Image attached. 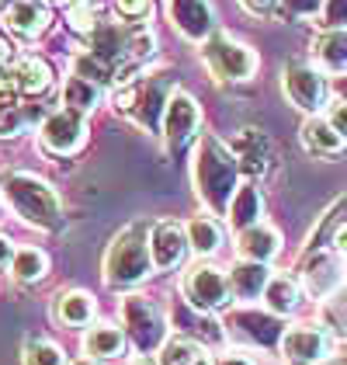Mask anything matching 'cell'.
<instances>
[{
  "mask_svg": "<svg viewBox=\"0 0 347 365\" xmlns=\"http://www.w3.org/2000/svg\"><path fill=\"white\" fill-rule=\"evenodd\" d=\"M236 178H240V168H236L230 146L219 143L215 136H202L198 153H195V185L212 212L230 209L233 195H236Z\"/></svg>",
  "mask_w": 347,
  "mask_h": 365,
  "instance_id": "6da1fadb",
  "label": "cell"
},
{
  "mask_svg": "<svg viewBox=\"0 0 347 365\" xmlns=\"http://www.w3.org/2000/svg\"><path fill=\"white\" fill-rule=\"evenodd\" d=\"M0 192L7 198V205L31 226H42V230H56L63 220V209H59V195L35 174L25 170H4L0 174Z\"/></svg>",
  "mask_w": 347,
  "mask_h": 365,
  "instance_id": "7a4b0ae2",
  "label": "cell"
},
{
  "mask_svg": "<svg viewBox=\"0 0 347 365\" xmlns=\"http://www.w3.org/2000/svg\"><path fill=\"white\" fill-rule=\"evenodd\" d=\"M153 268L149 257V237L143 233V226H129L115 237V244L105 254V282L112 289H129L139 285Z\"/></svg>",
  "mask_w": 347,
  "mask_h": 365,
  "instance_id": "3957f363",
  "label": "cell"
},
{
  "mask_svg": "<svg viewBox=\"0 0 347 365\" xmlns=\"http://www.w3.org/2000/svg\"><path fill=\"white\" fill-rule=\"evenodd\" d=\"M171 77H143V81H132V84L118 87L115 91V108L122 115H129L132 122H139L143 129L156 133L164 108L171 101Z\"/></svg>",
  "mask_w": 347,
  "mask_h": 365,
  "instance_id": "277c9868",
  "label": "cell"
},
{
  "mask_svg": "<svg viewBox=\"0 0 347 365\" xmlns=\"http://www.w3.org/2000/svg\"><path fill=\"white\" fill-rule=\"evenodd\" d=\"M205 63H208V70L219 77V81H250L254 77V70H257V56H254V49H247L243 42H236L230 35H215L212 31V38L205 42L202 49Z\"/></svg>",
  "mask_w": 347,
  "mask_h": 365,
  "instance_id": "5b68a950",
  "label": "cell"
},
{
  "mask_svg": "<svg viewBox=\"0 0 347 365\" xmlns=\"http://www.w3.org/2000/svg\"><path fill=\"white\" fill-rule=\"evenodd\" d=\"M122 320H125V327H129L132 344H136L143 355L164 348L167 320H164V313H160V307H156L153 299H146V296H129V299L122 303Z\"/></svg>",
  "mask_w": 347,
  "mask_h": 365,
  "instance_id": "8992f818",
  "label": "cell"
},
{
  "mask_svg": "<svg viewBox=\"0 0 347 365\" xmlns=\"http://www.w3.org/2000/svg\"><path fill=\"white\" fill-rule=\"evenodd\" d=\"M230 275L219 272L215 264H198L184 275V296L188 303L202 313H212V309H223L230 303Z\"/></svg>",
  "mask_w": 347,
  "mask_h": 365,
  "instance_id": "52a82bcc",
  "label": "cell"
},
{
  "mask_svg": "<svg viewBox=\"0 0 347 365\" xmlns=\"http://www.w3.org/2000/svg\"><path fill=\"white\" fill-rule=\"evenodd\" d=\"M282 84H285L289 101L295 105V108H302V112H319L323 101H326V81H323V73L313 70L309 63L292 59L289 66H285Z\"/></svg>",
  "mask_w": 347,
  "mask_h": 365,
  "instance_id": "ba28073f",
  "label": "cell"
},
{
  "mask_svg": "<svg viewBox=\"0 0 347 365\" xmlns=\"http://www.w3.org/2000/svg\"><path fill=\"white\" fill-rule=\"evenodd\" d=\"M326 351H330V334L316 324L289 327L282 334V355L289 365H316L326 359Z\"/></svg>",
  "mask_w": 347,
  "mask_h": 365,
  "instance_id": "9c48e42d",
  "label": "cell"
},
{
  "mask_svg": "<svg viewBox=\"0 0 347 365\" xmlns=\"http://www.w3.org/2000/svg\"><path fill=\"white\" fill-rule=\"evenodd\" d=\"M84 115L73 112V108H59L42 122V146L49 153H73L84 143Z\"/></svg>",
  "mask_w": 347,
  "mask_h": 365,
  "instance_id": "30bf717a",
  "label": "cell"
},
{
  "mask_svg": "<svg viewBox=\"0 0 347 365\" xmlns=\"http://www.w3.org/2000/svg\"><path fill=\"white\" fill-rule=\"evenodd\" d=\"M198 122H202V112H198V101L184 91H174L167 108H164V136L171 146H184L198 133Z\"/></svg>",
  "mask_w": 347,
  "mask_h": 365,
  "instance_id": "8fae6325",
  "label": "cell"
},
{
  "mask_svg": "<svg viewBox=\"0 0 347 365\" xmlns=\"http://www.w3.org/2000/svg\"><path fill=\"white\" fill-rule=\"evenodd\" d=\"M171 7V21L177 25V31L191 42H208L212 29H215V14L208 0H167Z\"/></svg>",
  "mask_w": 347,
  "mask_h": 365,
  "instance_id": "7c38bea8",
  "label": "cell"
},
{
  "mask_svg": "<svg viewBox=\"0 0 347 365\" xmlns=\"http://www.w3.org/2000/svg\"><path fill=\"white\" fill-rule=\"evenodd\" d=\"M184 254H188V233L177 223L164 220V223H156L149 230V257H153V264L160 272L177 268L184 261Z\"/></svg>",
  "mask_w": 347,
  "mask_h": 365,
  "instance_id": "4fadbf2b",
  "label": "cell"
},
{
  "mask_svg": "<svg viewBox=\"0 0 347 365\" xmlns=\"http://www.w3.org/2000/svg\"><path fill=\"white\" fill-rule=\"evenodd\" d=\"M230 153L236 157V168L250 178H260L267 164H271V140L260 133V129H240L233 136Z\"/></svg>",
  "mask_w": 347,
  "mask_h": 365,
  "instance_id": "5bb4252c",
  "label": "cell"
},
{
  "mask_svg": "<svg viewBox=\"0 0 347 365\" xmlns=\"http://www.w3.org/2000/svg\"><path fill=\"white\" fill-rule=\"evenodd\" d=\"M4 21H7L11 31H18V35H25V38H35V35H42V29L49 25V7H46L42 0H18V4H11V7L4 11Z\"/></svg>",
  "mask_w": 347,
  "mask_h": 365,
  "instance_id": "9a60e30c",
  "label": "cell"
},
{
  "mask_svg": "<svg viewBox=\"0 0 347 365\" xmlns=\"http://www.w3.org/2000/svg\"><path fill=\"white\" fill-rule=\"evenodd\" d=\"M236 247L243 254V261H260V264H267L278 247H282V237H278V230H271V226H250V230H240V240H236Z\"/></svg>",
  "mask_w": 347,
  "mask_h": 365,
  "instance_id": "2e32d148",
  "label": "cell"
},
{
  "mask_svg": "<svg viewBox=\"0 0 347 365\" xmlns=\"http://www.w3.org/2000/svg\"><path fill=\"white\" fill-rule=\"evenodd\" d=\"M313 56L326 73H347V29H330L326 35H319Z\"/></svg>",
  "mask_w": 347,
  "mask_h": 365,
  "instance_id": "e0dca14e",
  "label": "cell"
},
{
  "mask_svg": "<svg viewBox=\"0 0 347 365\" xmlns=\"http://www.w3.org/2000/svg\"><path fill=\"white\" fill-rule=\"evenodd\" d=\"M267 282H271L267 264H260V261H240L230 275V289L240 299H257Z\"/></svg>",
  "mask_w": 347,
  "mask_h": 365,
  "instance_id": "ac0fdd59",
  "label": "cell"
},
{
  "mask_svg": "<svg viewBox=\"0 0 347 365\" xmlns=\"http://www.w3.org/2000/svg\"><path fill=\"white\" fill-rule=\"evenodd\" d=\"M264 303L274 317H285L302 303V285L292 279V275H274V279L264 285Z\"/></svg>",
  "mask_w": 347,
  "mask_h": 365,
  "instance_id": "d6986e66",
  "label": "cell"
},
{
  "mask_svg": "<svg viewBox=\"0 0 347 365\" xmlns=\"http://www.w3.org/2000/svg\"><path fill=\"white\" fill-rule=\"evenodd\" d=\"M11 77H14V84L21 94H46L49 84H53V70H49V63H42V59H18L14 63V70H11Z\"/></svg>",
  "mask_w": 347,
  "mask_h": 365,
  "instance_id": "ffe728a7",
  "label": "cell"
},
{
  "mask_svg": "<svg viewBox=\"0 0 347 365\" xmlns=\"http://www.w3.org/2000/svg\"><path fill=\"white\" fill-rule=\"evenodd\" d=\"M302 282H306V289H309L313 296H326V292H333V289H337V282H341V268H337V261H333L330 254H319V257H313V261L306 264Z\"/></svg>",
  "mask_w": 347,
  "mask_h": 365,
  "instance_id": "44dd1931",
  "label": "cell"
},
{
  "mask_svg": "<svg viewBox=\"0 0 347 365\" xmlns=\"http://www.w3.org/2000/svg\"><path fill=\"white\" fill-rule=\"evenodd\" d=\"M302 143L309 153H319V157H330V153H341L344 140L337 136V129L326 122V118H309L302 125Z\"/></svg>",
  "mask_w": 347,
  "mask_h": 365,
  "instance_id": "7402d4cb",
  "label": "cell"
},
{
  "mask_svg": "<svg viewBox=\"0 0 347 365\" xmlns=\"http://www.w3.org/2000/svg\"><path fill=\"white\" fill-rule=\"evenodd\" d=\"M122 348H125V334L112 324H97L84 337V351L90 359H115V355H122Z\"/></svg>",
  "mask_w": 347,
  "mask_h": 365,
  "instance_id": "603a6c76",
  "label": "cell"
},
{
  "mask_svg": "<svg viewBox=\"0 0 347 365\" xmlns=\"http://www.w3.org/2000/svg\"><path fill=\"white\" fill-rule=\"evenodd\" d=\"M56 320L66 327H84L94 320V299L87 292H63L56 299Z\"/></svg>",
  "mask_w": 347,
  "mask_h": 365,
  "instance_id": "cb8c5ba5",
  "label": "cell"
},
{
  "mask_svg": "<svg viewBox=\"0 0 347 365\" xmlns=\"http://www.w3.org/2000/svg\"><path fill=\"white\" fill-rule=\"evenodd\" d=\"M257 220H260V192L254 185L236 188V195L230 202V223L236 230H250V226H257Z\"/></svg>",
  "mask_w": 347,
  "mask_h": 365,
  "instance_id": "d4e9b609",
  "label": "cell"
},
{
  "mask_svg": "<svg viewBox=\"0 0 347 365\" xmlns=\"http://www.w3.org/2000/svg\"><path fill=\"white\" fill-rule=\"evenodd\" d=\"M188 247L198 254H212L219 251V244H223V226L215 223L212 216H198V220H191L188 223Z\"/></svg>",
  "mask_w": 347,
  "mask_h": 365,
  "instance_id": "484cf974",
  "label": "cell"
},
{
  "mask_svg": "<svg viewBox=\"0 0 347 365\" xmlns=\"http://www.w3.org/2000/svg\"><path fill=\"white\" fill-rule=\"evenodd\" d=\"M63 101H66V108H73V112H87V108H94V105L101 101V87L73 73V77H66V84H63Z\"/></svg>",
  "mask_w": 347,
  "mask_h": 365,
  "instance_id": "4316f807",
  "label": "cell"
},
{
  "mask_svg": "<svg viewBox=\"0 0 347 365\" xmlns=\"http://www.w3.org/2000/svg\"><path fill=\"white\" fill-rule=\"evenodd\" d=\"M233 327H240L247 337H254L257 344H271L278 341V320L274 317H260V313H236L233 317Z\"/></svg>",
  "mask_w": 347,
  "mask_h": 365,
  "instance_id": "83f0119b",
  "label": "cell"
},
{
  "mask_svg": "<svg viewBox=\"0 0 347 365\" xmlns=\"http://www.w3.org/2000/svg\"><path fill=\"white\" fill-rule=\"evenodd\" d=\"M46 268H49V261H46V254L35 251V247H21V251H14L11 257V275L18 282H35L46 275Z\"/></svg>",
  "mask_w": 347,
  "mask_h": 365,
  "instance_id": "f1b7e54d",
  "label": "cell"
},
{
  "mask_svg": "<svg viewBox=\"0 0 347 365\" xmlns=\"http://www.w3.org/2000/svg\"><path fill=\"white\" fill-rule=\"evenodd\" d=\"M38 115L42 112H38L35 105H4V108H0V136H18V133H25Z\"/></svg>",
  "mask_w": 347,
  "mask_h": 365,
  "instance_id": "f546056e",
  "label": "cell"
},
{
  "mask_svg": "<svg viewBox=\"0 0 347 365\" xmlns=\"http://www.w3.org/2000/svg\"><path fill=\"white\" fill-rule=\"evenodd\" d=\"M205 351L195 344V341H188V337H174L164 344V351H160V362L156 365H195L202 359Z\"/></svg>",
  "mask_w": 347,
  "mask_h": 365,
  "instance_id": "4dcf8cb0",
  "label": "cell"
},
{
  "mask_svg": "<svg viewBox=\"0 0 347 365\" xmlns=\"http://www.w3.org/2000/svg\"><path fill=\"white\" fill-rule=\"evenodd\" d=\"M25 365H66V355H63L59 344L46 341V337H35L25 348Z\"/></svg>",
  "mask_w": 347,
  "mask_h": 365,
  "instance_id": "1f68e13d",
  "label": "cell"
},
{
  "mask_svg": "<svg viewBox=\"0 0 347 365\" xmlns=\"http://www.w3.org/2000/svg\"><path fill=\"white\" fill-rule=\"evenodd\" d=\"M323 18H326L330 29L347 25V0H326V4H323Z\"/></svg>",
  "mask_w": 347,
  "mask_h": 365,
  "instance_id": "d6a6232c",
  "label": "cell"
},
{
  "mask_svg": "<svg viewBox=\"0 0 347 365\" xmlns=\"http://www.w3.org/2000/svg\"><path fill=\"white\" fill-rule=\"evenodd\" d=\"M326 122L337 129V136H341V140H347V98L333 101V108H330V118H326Z\"/></svg>",
  "mask_w": 347,
  "mask_h": 365,
  "instance_id": "836d02e7",
  "label": "cell"
},
{
  "mask_svg": "<svg viewBox=\"0 0 347 365\" xmlns=\"http://www.w3.org/2000/svg\"><path fill=\"white\" fill-rule=\"evenodd\" d=\"M115 11L122 18H143L149 11V0H115Z\"/></svg>",
  "mask_w": 347,
  "mask_h": 365,
  "instance_id": "e575fe53",
  "label": "cell"
},
{
  "mask_svg": "<svg viewBox=\"0 0 347 365\" xmlns=\"http://www.w3.org/2000/svg\"><path fill=\"white\" fill-rule=\"evenodd\" d=\"M282 4L289 7L292 14H316V11H323L326 0H282Z\"/></svg>",
  "mask_w": 347,
  "mask_h": 365,
  "instance_id": "d590c367",
  "label": "cell"
},
{
  "mask_svg": "<svg viewBox=\"0 0 347 365\" xmlns=\"http://www.w3.org/2000/svg\"><path fill=\"white\" fill-rule=\"evenodd\" d=\"M240 4H243V7L250 11V14H271L278 0H240Z\"/></svg>",
  "mask_w": 347,
  "mask_h": 365,
  "instance_id": "8d00e7d4",
  "label": "cell"
},
{
  "mask_svg": "<svg viewBox=\"0 0 347 365\" xmlns=\"http://www.w3.org/2000/svg\"><path fill=\"white\" fill-rule=\"evenodd\" d=\"M11 257H14V247L7 237H0V268H11Z\"/></svg>",
  "mask_w": 347,
  "mask_h": 365,
  "instance_id": "74e56055",
  "label": "cell"
},
{
  "mask_svg": "<svg viewBox=\"0 0 347 365\" xmlns=\"http://www.w3.org/2000/svg\"><path fill=\"white\" fill-rule=\"evenodd\" d=\"M333 247H337V251L347 257V223L337 226V233H333Z\"/></svg>",
  "mask_w": 347,
  "mask_h": 365,
  "instance_id": "f35d334b",
  "label": "cell"
},
{
  "mask_svg": "<svg viewBox=\"0 0 347 365\" xmlns=\"http://www.w3.org/2000/svg\"><path fill=\"white\" fill-rule=\"evenodd\" d=\"M219 365H254V362H250V359H243V355H226Z\"/></svg>",
  "mask_w": 347,
  "mask_h": 365,
  "instance_id": "ab89813d",
  "label": "cell"
},
{
  "mask_svg": "<svg viewBox=\"0 0 347 365\" xmlns=\"http://www.w3.org/2000/svg\"><path fill=\"white\" fill-rule=\"evenodd\" d=\"M7 59H11V46L0 38V63H7Z\"/></svg>",
  "mask_w": 347,
  "mask_h": 365,
  "instance_id": "60d3db41",
  "label": "cell"
},
{
  "mask_svg": "<svg viewBox=\"0 0 347 365\" xmlns=\"http://www.w3.org/2000/svg\"><path fill=\"white\" fill-rule=\"evenodd\" d=\"M316 365H347L344 359H323V362H316Z\"/></svg>",
  "mask_w": 347,
  "mask_h": 365,
  "instance_id": "b9f144b4",
  "label": "cell"
},
{
  "mask_svg": "<svg viewBox=\"0 0 347 365\" xmlns=\"http://www.w3.org/2000/svg\"><path fill=\"white\" fill-rule=\"evenodd\" d=\"M132 365H156V362H153L149 355H143V359H136V362H132Z\"/></svg>",
  "mask_w": 347,
  "mask_h": 365,
  "instance_id": "7bdbcfd3",
  "label": "cell"
},
{
  "mask_svg": "<svg viewBox=\"0 0 347 365\" xmlns=\"http://www.w3.org/2000/svg\"><path fill=\"white\" fill-rule=\"evenodd\" d=\"M11 4H18V0H0V11H7Z\"/></svg>",
  "mask_w": 347,
  "mask_h": 365,
  "instance_id": "ee69618b",
  "label": "cell"
},
{
  "mask_svg": "<svg viewBox=\"0 0 347 365\" xmlns=\"http://www.w3.org/2000/svg\"><path fill=\"white\" fill-rule=\"evenodd\" d=\"M195 365H212V362H208V359H205V355H202V359H198V362H195Z\"/></svg>",
  "mask_w": 347,
  "mask_h": 365,
  "instance_id": "f6af8a7d",
  "label": "cell"
},
{
  "mask_svg": "<svg viewBox=\"0 0 347 365\" xmlns=\"http://www.w3.org/2000/svg\"><path fill=\"white\" fill-rule=\"evenodd\" d=\"M77 365H90V362H77Z\"/></svg>",
  "mask_w": 347,
  "mask_h": 365,
  "instance_id": "bcb514c9",
  "label": "cell"
}]
</instances>
